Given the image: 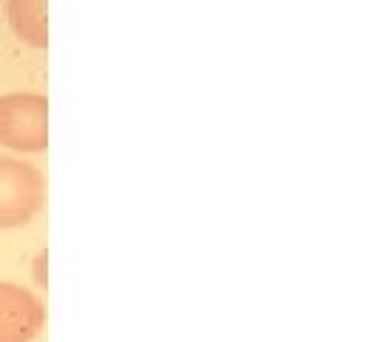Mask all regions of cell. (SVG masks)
Masks as SVG:
<instances>
[{"instance_id":"obj_1","label":"cell","mask_w":365,"mask_h":342,"mask_svg":"<svg viewBox=\"0 0 365 342\" xmlns=\"http://www.w3.org/2000/svg\"><path fill=\"white\" fill-rule=\"evenodd\" d=\"M0 145L16 152H43L48 147V99L36 91L0 97Z\"/></svg>"},{"instance_id":"obj_2","label":"cell","mask_w":365,"mask_h":342,"mask_svg":"<svg viewBox=\"0 0 365 342\" xmlns=\"http://www.w3.org/2000/svg\"><path fill=\"white\" fill-rule=\"evenodd\" d=\"M46 200V175L31 162L0 155V228L29 226Z\"/></svg>"},{"instance_id":"obj_3","label":"cell","mask_w":365,"mask_h":342,"mask_svg":"<svg viewBox=\"0 0 365 342\" xmlns=\"http://www.w3.org/2000/svg\"><path fill=\"white\" fill-rule=\"evenodd\" d=\"M43 322L46 309L34 291L0 281V342H31Z\"/></svg>"},{"instance_id":"obj_4","label":"cell","mask_w":365,"mask_h":342,"mask_svg":"<svg viewBox=\"0 0 365 342\" xmlns=\"http://www.w3.org/2000/svg\"><path fill=\"white\" fill-rule=\"evenodd\" d=\"M8 26L21 43L48 48V0H6Z\"/></svg>"}]
</instances>
